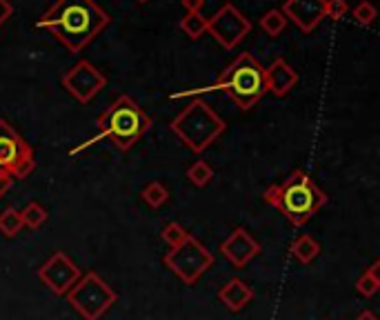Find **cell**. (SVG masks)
Here are the masks:
<instances>
[{
  "mask_svg": "<svg viewBox=\"0 0 380 320\" xmlns=\"http://www.w3.org/2000/svg\"><path fill=\"white\" fill-rule=\"evenodd\" d=\"M107 25L109 16L96 0H56L36 21V27L50 31L69 54H81Z\"/></svg>",
  "mask_w": 380,
  "mask_h": 320,
  "instance_id": "cell-1",
  "label": "cell"
},
{
  "mask_svg": "<svg viewBox=\"0 0 380 320\" xmlns=\"http://www.w3.org/2000/svg\"><path fill=\"white\" fill-rule=\"evenodd\" d=\"M263 200L276 207L294 227H303L327 205V194L307 171L296 169L280 185L267 187Z\"/></svg>",
  "mask_w": 380,
  "mask_h": 320,
  "instance_id": "cell-2",
  "label": "cell"
},
{
  "mask_svg": "<svg viewBox=\"0 0 380 320\" xmlns=\"http://www.w3.org/2000/svg\"><path fill=\"white\" fill-rule=\"evenodd\" d=\"M216 89H223L243 111H249L251 107H256V103L267 93L265 67L249 52H245L218 76L214 85L205 89H185V91L173 93L171 98H185V96H196V93L216 91Z\"/></svg>",
  "mask_w": 380,
  "mask_h": 320,
  "instance_id": "cell-3",
  "label": "cell"
},
{
  "mask_svg": "<svg viewBox=\"0 0 380 320\" xmlns=\"http://www.w3.org/2000/svg\"><path fill=\"white\" fill-rule=\"evenodd\" d=\"M98 138L112 140L120 152H129L151 130V118L132 96H118L98 118Z\"/></svg>",
  "mask_w": 380,
  "mask_h": 320,
  "instance_id": "cell-4",
  "label": "cell"
},
{
  "mask_svg": "<svg viewBox=\"0 0 380 320\" xmlns=\"http://www.w3.org/2000/svg\"><path fill=\"white\" fill-rule=\"evenodd\" d=\"M169 127L194 154H202L225 134L227 122L202 98H196L171 120Z\"/></svg>",
  "mask_w": 380,
  "mask_h": 320,
  "instance_id": "cell-5",
  "label": "cell"
},
{
  "mask_svg": "<svg viewBox=\"0 0 380 320\" xmlns=\"http://www.w3.org/2000/svg\"><path fill=\"white\" fill-rule=\"evenodd\" d=\"M71 309L83 320H100L116 305L118 294L109 287L96 271H87L65 294Z\"/></svg>",
  "mask_w": 380,
  "mask_h": 320,
  "instance_id": "cell-6",
  "label": "cell"
},
{
  "mask_svg": "<svg viewBox=\"0 0 380 320\" xmlns=\"http://www.w3.org/2000/svg\"><path fill=\"white\" fill-rule=\"evenodd\" d=\"M163 263L185 285H196V280L205 274V271L212 269L214 253L207 247H205L196 236L189 234L185 238V243H180L178 247H171L165 253Z\"/></svg>",
  "mask_w": 380,
  "mask_h": 320,
  "instance_id": "cell-7",
  "label": "cell"
},
{
  "mask_svg": "<svg viewBox=\"0 0 380 320\" xmlns=\"http://www.w3.org/2000/svg\"><path fill=\"white\" fill-rule=\"evenodd\" d=\"M34 167L36 160L31 145L7 120L0 118V169L9 171L13 181H25Z\"/></svg>",
  "mask_w": 380,
  "mask_h": 320,
  "instance_id": "cell-8",
  "label": "cell"
},
{
  "mask_svg": "<svg viewBox=\"0 0 380 320\" xmlns=\"http://www.w3.org/2000/svg\"><path fill=\"white\" fill-rule=\"evenodd\" d=\"M207 31L216 38V42H220V47L234 50L247 38L251 31V23L245 18V13L238 7L225 3L212 18H207Z\"/></svg>",
  "mask_w": 380,
  "mask_h": 320,
  "instance_id": "cell-9",
  "label": "cell"
},
{
  "mask_svg": "<svg viewBox=\"0 0 380 320\" xmlns=\"http://www.w3.org/2000/svg\"><path fill=\"white\" fill-rule=\"evenodd\" d=\"M36 276L52 294L65 296L71 287L81 280L83 271L65 251H56L42 263V267H38Z\"/></svg>",
  "mask_w": 380,
  "mask_h": 320,
  "instance_id": "cell-10",
  "label": "cell"
},
{
  "mask_svg": "<svg viewBox=\"0 0 380 320\" xmlns=\"http://www.w3.org/2000/svg\"><path fill=\"white\" fill-rule=\"evenodd\" d=\"M107 85V78L105 74L93 67L89 60H78L76 65L62 76V87L69 91V96L81 103L87 105L89 101L96 98V93L103 91Z\"/></svg>",
  "mask_w": 380,
  "mask_h": 320,
  "instance_id": "cell-11",
  "label": "cell"
},
{
  "mask_svg": "<svg viewBox=\"0 0 380 320\" xmlns=\"http://www.w3.org/2000/svg\"><path fill=\"white\" fill-rule=\"evenodd\" d=\"M220 251H223V256L236 269H245L249 265V261H253L263 251V247L256 238H251V234L245 227H236L223 240Z\"/></svg>",
  "mask_w": 380,
  "mask_h": 320,
  "instance_id": "cell-12",
  "label": "cell"
},
{
  "mask_svg": "<svg viewBox=\"0 0 380 320\" xmlns=\"http://www.w3.org/2000/svg\"><path fill=\"white\" fill-rule=\"evenodd\" d=\"M284 18L296 23L300 31H313L325 21V0H284L282 9Z\"/></svg>",
  "mask_w": 380,
  "mask_h": 320,
  "instance_id": "cell-13",
  "label": "cell"
},
{
  "mask_svg": "<svg viewBox=\"0 0 380 320\" xmlns=\"http://www.w3.org/2000/svg\"><path fill=\"white\" fill-rule=\"evenodd\" d=\"M296 83H298V72L289 67L284 58H276L272 65L265 67V87L276 98L287 96L296 87Z\"/></svg>",
  "mask_w": 380,
  "mask_h": 320,
  "instance_id": "cell-14",
  "label": "cell"
},
{
  "mask_svg": "<svg viewBox=\"0 0 380 320\" xmlns=\"http://www.w3.org/2000/svg\"><path fill=\"white\" fill-rule=\"evenodd\" d=\"M218 300L223 302V305L234 312V314H238L243 312L249 302L253 300V290L241 278H231L227 280L223 287H220V292H218Z\"/></svg>",
  "mask_w": 380,
  "mask_h": 320,
  "instance_id": "cell-15",
  "label": "cell"
},
{
  "mask_svg": "<svg viewBox=\"0 0 380 320\" xmlns=\"http://www.w3.org/2000/svg\"><path fill=\"white\" fill-rule=\"evenodd\" d=\"M292 256L298 261V263H303V265H309L311 261L318 258V253H321V245H318V240H316L313 236L309 234H300L292 247H289Z\"/></svg>",
  "mask_w": 380,
  "mask_h": 320,
  "instance_id": "cell-16",
  "label": "cell"
},
{
  "mask_svg": "<svg viewBox=\"0 0 380 320\" xmlns=\"http://www.w3.org/2000/svg\"><path fill=\"white\" fill-rule=\"evenodd\" d=\"M21 229H23V218L16 207H7L5 212H0V234L5 238H13L21 234Z\"/></svg>",
  "mask_w": 380,
  "mask_h": 320,
  "instance_id": "cell-17",
  "label": "cell"
},
{
  "mask_svg": "<svg viewBox=\"0 0 380 320\" xmlns=\"http://www.w3.org/2000/svg\"><path fill=\"white\" fill-rule=\"evenodd\" d=\"M260 27L267 36L278 38L284 31V27H287V18H284V13L280 9H269L260 18Z\"/></svg>",
  "mask_w": 380,
  "mask_h": 320,
  "instance_id": "cell-18",
  "label": "cell"
},
{
  "mask_svg": "<svg viewBox=\"0 0 380 320\" xmlns=\"http://www.w3.org/2000/svg\"><path fill=\"white\" fill-rule=\"evenodd\" d=\"M21 218H23V227H29V229H40L50 214L47 210L40 205V202H29L25 210L21 212Z\"/></svg>",
  "mask_w": 380,
  "mask_h": 320,
  "instance_id": "cell-19",
  "label": "cell"
},
{
  "mask_svg": "<svg viewBox=\"0 0 380 320\" xmlns=\"http://www.w3.org/2000/svg\"><path fill=\"white\" fill-rule=\"evenodd\" d=\"M140 198H142V202H147L151 210H158V207H163L169 200V191H167V187L163 183L154 181V183H149L145 189H142Z\"/></svg>",
  "mask_w": 380,
  "mask_h": 320,
  "instance_id": "cell-20",
  "label": "cell"
},
{
  "mask_svg": "<svg viewBox=\"0 0 380 320\" xmlns=\"http://www.w3.org/2000/svg\"><path fill=\"white\" fill-rule=\"evenodd\" d=\"M187 178L192 181L194 187H207L214 178V169L209 163H205V160H196V163L187 169Z\"/></svg>",
  "mask_w": 380,
  "mask_h": 320,
  "instance_id": "cell-21",
  "label": "cell"
},
{
  "mask_svg": "<svg viewBox=\"0 0 380 320\" xmlns=\"http://www.w3.org/2000/svg\"><path fill=\"white\" fill-rule=\"evenodd\" d=\"M180 29L185 31L187 38L198 40L207 31V18H202V13H187L180 21Z\"/></svg>",
  "mask_w": 380,
  "mask_h": 320,
  "instance_id": "cell-22",
  "label": "cell"
},
{
  "mask_svg": "<svg viewBox=\"0 0 380 320\" xmlns=\"http://www.w3.org/2000/svg\"><path fill=\"white\" fill-rule=\"evenodd\" d=\"M352 16H354V21H356L358 25L369 27V25L376 21L378 11H376V5H374V3H369V0H362V3H358V5L352 9Z\"/></svg>",
  "mask_w": 380,
  "mask_h": 320,
  "instance_id": "cell-23",
  "label": "cell"
},
{
  "mask_svg": "<svg viewBox=\"0 0 380 320\" xmlns=\"http://www.w3.org/2000/svg\"><path fill=\"white\" fill-rule=\"evenodd\" d=\"M187 236H189V232L183 225H178V222H167V225L163 227V232H161V238L165 240L169 247H178L180 243H185Z\"/></svg>",
  "mask_w": 380,
  "mask_h": 320,
  "instance_id": "cell-24",
  "label": "cell"
},
{
  "mask_svg": "<svg viewBox=\"0 0 380 320\" xmlns=\"http://www.w3.org/2000/svg\"><path fill=\"white\" fill-rule=\"evenodd\" d=\"M378 290H380V278L372 276L369 271H365V274L356 280V292L365 298H372Z\"/></svg>",
  "mask_w": 380,
  "mask_h": 320,
  "instance_id": "cell-25",
  "label": "cell"
},
{
  "mask_svg": "<svg viewBox=\"0 0 380 320\" xmlns=\"http://www.w3.org/2000/svg\"><path fill=\"white\" fill-rule=\"evenodd\" d=\"M347 13H350V5H347V0H325V18L342 21Z\"/></svg>",
  "mask_w": 380,
  "mask_h": 320,
  "instance_id": "cell-26",
  "label": "cell"
},
{
  "mask_svg": "<svg viewBox=\"0 0 380 320\" xmlns=\"http://www.w3.org/2000/svg\"><path fill=\"white\" fill-rule=\"evenodd\" d=\"M11 185H13V176L9 171H5V169H0V198L7 196V191L11 189Z\"/></svg>",
  "mask_w": 380,
  "mask_h": 320,
  "instance_id": "cell-27",
  "label": "cell"
},
{
  "mask_svg": "<svg viewBox=\"0 0 380 320\" xmlns=\"http://www.w3.org/2000/svg\"><path fill=\"white\" fill-rule=\"evenodd\" d=\"M13 13V7L9 0H0V25H5Z\"/></svg>",
  "mask_w": 380,
  "mask_h": 320,
  "instance_id": "cell-28",
  "label": "cell"
},
{
  "mask_svg": "<svg viewBox=\"0 0 380 320\" xmlns=\"http://www.w3.org/2000/svg\"><path fill=\"white\" fill-rule=\"evenodd\" d=\"M183 7L187 13H200L202 5H205V0H180Z\"/></svg>",
  "mask_w": 380,
  "mask_h": 320,
  "instance_id": "cell-29",
  "label": "cell"
},
{
  "mask_svg": "<svg viewBox=\"0 0 380 320\" xmlns=\"http://www.w3.org/2000/svg\"><path fill=\"white\" fill-rule=\"evenodd\" d=\"M356 320H378V316H376L374 312H369V309H367V312H362Z\"/></svg>",
  "mask_w": 380,
  "mask_h": 320,
  "instance_id": "cell-30",
  "label": "cell"
},
{
  "mask_svg": "<svg viewBox=\"0 0 380 320\" xmlns=\"http://www.w3.org/2000/svg\"><path fill=\"white\" fill-rule=\"evenodd\" d=\"M136 3H147V0H136Z\"/></svg>",
  "mask_w": 380,
  "mask_h": 320,
  "instance_id": "cell-31",
  "label": "cell"
}]
</instances>
